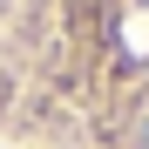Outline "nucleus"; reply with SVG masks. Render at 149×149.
<instances>
[{
  "instance_id": "nucleus-1",
  "label": "nucleus",
  "mask_w": 149,
  "mask_h": 149,
  "mask_svg": "<svg viewBox=\"0 0 149 149\" xmlns=\"http://www.w3.org/2000/svg\"><path fill=\"white\" fill-rule=\"evenodd\" d=\"M136 149H149V122H142V129H136Z\"/></svg>"
}]
</instances>
